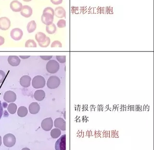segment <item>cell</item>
<instances>
[{"instance_id": "6da1fadb", "label": "cell", "mask_w": 154, "mask_h": 150, "mask_svg": "<svg viewBox=\"0 0 154 150\" xmlns=\"http://www.w3.org/2000/svg\"><path fill=\"white\" fill-rule=\"evenodd\" d=\"M45 79L43 76L37 75L35 76L32 81V86L36 89L43 88L45 85Z\"/></svg>"}, {"instance_id": "7a4b0ae2", "label": "cell", "mask_w": 154, "mask_h": 150, "mask_svg": "<svg viewBox=\"0 0 154 150\" xmlns=\"http://www.w3.org/2000/svg\"><path fill=\"white\" fill-rule=\"evenodd\" d=\"M59 68V64L55 60L49 61L46 66V69L47 72L52 74L57 72Z\"/></svg>"}, {"instance_id": "3957f363", "label": "cell", "mask_w": 154, "mask_h": 150, "mask_svg": "<svg viewBox=\"0 0 154 150\" xmlns=\"http://www.w3.org/2000/svg\"><path fill=\"white\" fill-rule=\"evenodd\" d=\"M60 85V79L56 76H51L47 81V86L50 89H55Z\"/></svg>"}, {"instance_id": "277c9868", "label": "cell", "mask_w": 154, "mask_h": 150, "mask_svg": "<svg viewBox=\"0 0 154 150\" xmlns=\"http://www.w3.org/2000/svg\"><path fill=\"white\" fill-rule=\"evenodd\" d=\"M16 143V138L13 134H7L4 137V144L5 146L12 147Z\"/></svg>"}, {"instance_id": "5b68a950", "label": "cell", "mask_w": 154, "mask_h": 150, "mask_svg": "<svg viewBox=\"0 0 154 150\" xmlns=\"http://www.w3.org/2000/svg\"><path fill=\"white\" fill-rule=\"evenodd\" d=\"M56 150H66V135H62L55 144Z\"/></svg>"}, {"instance_id": "8992f818", "label": "cell", "mask_w": 154, "mask_h": 150, "mask_svg": "<svg viewBox=\"0 0 154 150\" xmlns=\"http://www.w3.org/2000/svg\"><path fill=\"white\" fill-rule=\"evenodd\" d=\"M41 126L45 131H50L53 126V121L50 117L44 119L42 121Z\"/></svg>"}, {"instance_id": "52a82bcc", "label": "cell", "mask_w": 154, "mask_h": 150, "mask_svg": "<svg viewBox=\"0 0 154 150\" xmlns=\"http://www.w3.org/2000/svg\"><path fill=\"white\" fill-rule=\"evenodd\" d=\"M23 35V33L19 28H15L10 32V36L15 41H19Z\"/></svg>"}, {"instance_id": "ba28073f", "label": "cell", "mask_w": 154, "mask_h": 150, "mask_svg": "<svg viewBox=\"0 0 154 150\" xmlns=\"http://www.w3.org/2000/svg\"><path fill=\"white\" fill-rule=\"evenodd\" d=\"M54 16L49 13H43L41 17L42 22L46 25H50L53 23Z\"/></svg>"}, {"instance_id": "9c48e42d", "label": "cell", "mask_w": 154, "mask_h": 150, "mask_svg": "<svg viewBox=\"0 0 154 150\" xmlns=\"http://www.w3.org/2000/svg\"><path fill=\"white\" fill-rule=\"evenodd\" d=\"M4 100L7 102H14L17 100V95L12 91H7L4 96Z\"/></svg>"}, {"instance_id": "30bf717a", "label": "cell", "mask_w": 154, "mask_h": 150, "mask_svg": "<svg viewBox=\"0 0 154 150\" xmlns=\"http://www.w3.org/2000/svg\"><path fill=\"white\" fill-rule=\"evenodd\" d=\"M11 26L10 19L7 17L0 18V30H7L9 29Z\"/></svg>"}, {"instance_id": "8fae6325", "label": "cell", "mask_w": 154, "mask_h": 150, "mask_svg": "<svg viewBox=\"0 0 154 150\" xmlns=\"http://www.w3.org/2000/svg\"><path fill=\"white\" fill-rule=\"evenodd\" d=\"M54 125L55 127L59 129L62 131H65L66 129V121L62 118H57L54 120Z\"/></svg>"}, {"instance_id": "7c38bea8", "label": "cell", "mask_w": 154, "mask_h": 150, "mask_svg": "<svg viewBox=\"0 0 154 150\" xmlns=\"http://www.w3.org/2000/svg\"><path fill=\"white\" fill-rule=\"evenodd\" d=\"M10 8L15 12H19L21 11L23 5L21 3L17 0H15L12 1L10 4Z\"/></svg>"}, {"instance_id": "4fadbf2b", "label": "cell", "mask_w": 154, "mask_h": 150, "mask_svg": "<svg viewBox=\"0 0 154 150\" xmlns=\"http://www.w3.org/2000/svg\"><path fill=\"white\" fill-rule=\"evenodd\" d=\"M20 14L24 18H29L32 16V7L28 5H24L21 11H20Z\"/></svg>"}, {"instance_id": "5bb4252c", "label": "cell", "mask_w": 154, "mask_h": 150, "mask_svg": "<svg viewBox=\"0 0 154 150\" xmlns=\"http://www.w3.org/2000/svg\"><path fill=\"white\" fill-rule=\"evenodd\" d=\"M32 78L29 76L23 75L22 76L20 79V84L22 87H29L31 83Z\"/></svg>"}, {"instance_id": "9a60e30c", "label": "cell", "mask_w": 154, "mask_h": 150, "mask_svg": "<svg viewBox=\"0 0 154 150\" xmlns=\"http://www.w3.org/2000/svg\"><path fill=\"white\" fill-rule=\"evenodd\" d=\"M29 109L30 114L35 115L39 112L40 110V106L37 102H32L29 105Z\"/></svg>"}, {"instance_id": "2e32d148", "label": "cell", "mask_w": 154, "mask_h": 150, "mask_svg": "<svg viewBox=\"0 0 154 150\" xmlns=\"http://www.w3.org/2000/svg\"><path fill=\"white\" fill-rule=\"evenodd\" d=\"M8 61L10 65L12 66H18L20 64L21 60L18 56L11 55L8 57Z\"/></svg>"}, {"instance_id": "e0dca14e", "label": "cell", "mask_w": 154, "mask_h": 150, "mask_svg": "<svg viewBox=\"0 0 154 150\" xmlns=\"http://www.w3.org/2000/svg\"><path fill=\"white\" fill-rule=\"evenodd\" d=\"M54 15L57 18H66V12L63 7H59L56 8L54 10Z\"/></svg>"}, {"instance_id": "ac0fdd59", "label": "cell", "mask_w": 154, "mask_h": 150, "mask_svg": "<svg viewBox=\"0 0 154 150\" xmlns=\"http://www.w3.org/2000/svg\"><path fill=\"white\" fill-rule=\"evenodd\" d=\"M45 97V93L43 90H38L34 93V97L38 101H42Z\"/></svg>"}, {"instance_id": "d6986e66", "label": "cell", "mask_w": 154, "mask_h": 150, "mask_svg": "<svg viewBox=\"0 0 154 150\" xmlns=\"http://www.w3.org/2000/svg\"><path fill=\"white\" fill-rule=\"evenodd\" d=\"M46 38L47 36H46L45 34L42 32H39L35 35L36 40L37 41L39 44L44 43L46 40Z\"/></svg>"}, {"instance_id": "ffe728a7", "label": "cell", "mask_w": 154, "mask_h": 150, "mask_svg": "<svg viewBox=\"0 0 154 150\" xmlns=\"http://www.w3.org/2000/svg\"><path fill=\"white\" fill-rule=\"evenodd\" d=\"M36 28H37V24L34 20H32L27 25V30L28 33H29L34 32L36 29Z\"/></svg>"}, {"instance_id": "44dd1931", "label": "cell", "mask_w": 154, "mask_h": 150, "mask_svg": "<svg viewBox=\"0 0 154 150\" xmlns=\"http://www.w3.org/2000/svg\"><path fill=\"white\" fill-rule=\"evenodd\" d=\"M28 114V110L25 106H21L18 108V115L20 117H25Z\"/></svg>"}, {"instance_id": "7402d4cb", "label": "cell", "mask_w": 154, "mask_h": 150, "mask_svg": "<svg viewBox=\"0 0 154 150\" xmlns=\"http://www.w3.org/2000/svg\"><path fill=\"white\" fill-rule=\"evenodd\" d=\"M56 30H57L56 27V25L54 23L50 25L46 26V31L48 34H54L56 31Z\"/></svg>"}, {"instance_id": "603a6c76", "label": "cell", "mask_w": 154, "mask_h": 150, "mask_svg": "<svg viewBox=\"0 0 154 150\" xmlns=\"http://www.w3.org/2000/svg\"><path fill=\"white\" fill-rule=\"evenodd\" d=\"M61 134V132L60 129H57V128L52 129V131L51 132V136L54 139L58 138L60 136Z\"/></svg>"}, {"instance_id": "cb8c5ba5", "label": "cell", "mask_w": 154, "mask_h": 150, "mask_svg": "<svg viewBox=\"0 0 154 150\" xmlns=\"http://www.w3.org/2000/svg\"><path fill=\"white\" fill-rule=\"evenodd\" d=\"M7 110L10 114L14 115L17 112V105L14 103H11L8 106Z\"/></svg>"}, {"instance_id": "d4e9b609", "label": "cell", "mask_w": 154, "mask_h": 150, "mask_svg": "<svg viewBox=\"0 0 154 150\" xmlns=\"http://www.w3.org/2000/svg\"><path fill=\"white\" fill-rule=\"evenodd\" d=\"M26 47H36L37 44L33 40L29 39L25 43Z\"/></svg>"}, {"instance_id": "484cf974", "label": "cell", "mask_w": 154, "mask_h": 150, "mask_svg": "<svg viewBox=\"0 0 154 150\" xmlns=\"http://www.w3.org/2000/svg\"><path fill=\"white\" fill-rule=\"evenodd\" d=\"M51 42V40L50 39L49 37H47V38H46V40L44 42V43H43V44H39L40 47H47L48 46H49Z\"/></svg>"}, {"instance_id": "4316f807", "label": "cell", "mask_w": 154, "mask_h": 150, "mask_svg": "<svg viewBox=\"0 0 154 150\" xmlns=\"http://www.w3.org/2000/svg\"><path fill=\"white\" fill-rule=\"evenodd\" d=\"M57 26L59 28H65L66 26V20L64 19H60L57 23Z\"/></svg>"}, {"instance_id": "83f0119b", "label": "cell", "mask_w": 154, "mask_h": 150, "mask_svg": "<svg viewBox=\"0 0 154 150\" xmlns=\"http://www.w3.org/2000/svg\"><path fill=\"white\" fill-rule=\"evenodd\" d=\"M45 13L51 14L54 16V10L52 8L50 7H47L45 8L44 9L43 13Z\"/></svg>"}, {"instance_id": "f1b7e54d", "label": "cell", "mask_w": 154, "mask_h": 150, "mask_svg": "<svg viewBox=\"0 0 154 150\" xmlns=\"http://www.w3.org/2000/svg\"><path fill=\"white\" fill-rule=\"evenodd\" d=\"M51 47H62V44L59 41H55L52 43Z\"/></svg>"}, {"instance_id": "f546056e", "label": "cell", "mask_w": 154, "mask_h": 150, "mask_svg": "<svg viewBox=\"0 0 154 150\" xmlns=\"http://www.w3.org/2000/svg\"><path fill=\"white\" fill-rule=\"evenodd\" d=\"M56 58L57 59V61L61 63H65L66 61V57L65 55H63V56H59V55H57L56 56Z\"/></svg>"}, {"instance_id": "4dcf8cb0", "label": "cell", "mask_w": 154, "mask_h": 150, "mask_svg": "<svg viewBox=\"0 0 154 150\" xmlns=\"http://www.w3.org/2000/svg\"><path fill=\"white\" fill-rule=\"evenodd\" d=\"M5 76H6V75L5 72L2 70H0V83H3L5 79Z\"/></svg>"}, {"instance_id": "1f68e13d", "label": "cell", "mask_w": 154, "mask_h": 150, "mask_svg": "<svg viewBox=\"0 0 154 150\" xmlns=\"http://www.w3.org/2000/svg\"><path fill=\"white\" fill-rule=\"evenodd\" d=\"M51 3L54 5H59L62 4L63 0H50Z\"/></svg>"}, {"instance_id": "d6a6232c", "label": "cell", "mask_w": 154, "mask_h": 150, "mask_svg": "<svg viewBox=\"0 0 154 150\" xmlns=\"http://www.w3.org/2000/svg\"><path fill=\"white\" fill-rule=\"evenodd\" d=\"M3 115V104L1 103V101L0 100V119H1V117Z\"/></svg>"}, {"instance_id": "836d02e7", "label": "cell", "mask_w": 154, "mask_h": 150, "mask_svg": "<svg viewBox=\"0 0 154 150\" xmlns=\"http://www.w3.org/2000/svg\"><path fill=\"white\" fill-rule=\"evenodd\" d=\"M40 57V58H42L43 60L47 61V60H50V59H51L53 56H52V55H50V56H43V55H41Z\"/></svg>"}, {"instance_id": "e575fe53", "label": "cell", "mask_w": 154, "mask_h": 150, "mask_svg": "<svg viewBox=\"0 0 154 150\" xmlns=\"http://www.w3.org/2000/svg\"><path fill=\"white\" fill-rule=\"evenodd\" d=\"M4 38L3 37L0 36V46H2L4 43Z\"/></svg>"}, {"instance_id": "d590c367", "label": "cell", "mask_w": 154, "mask_h": 150, "mask_svg": "<svg viewBox=\"0 0 154 150\" xmlns=\"http://www.w3.org/2000/svg\"><path fill=\"white\" fill-rule=\"evenodd\" d=\"M30 56H20V58H23V59H26V58H29Z\"/></svg>"}, {"instance_id": "8d00e7d4", "label": "cell", "mask_w": 154, "mask_h": 150, "mask_svg": "<svg viewBox=\"0 0 154 150\" xmlns=\"http://www.w3.org/2000/svg\"><path fill=\"white\" fill-rule=\"evenodd\" d=\"M3 106H4V108L7 107V104L6 103V102H4L3 103Z\"/></svg>"}, {"instance_id": "74e56055", "label": "cell", "mask_w": 154, "mask_h": 150, "mask_svg": "<svg viewBox=\"0 0 154 150\" xmlns=\"http://www.w3.org/2000/svg\"><path fill=\"white\" fill-rule=\"evenodd\" d=\"M21 150H30V149H29L28 148H24L23 149H22Z\"/></svg>"}, {"instance_id": "f35d334b", "label": "cell", "mask_w": 154, "mask_h": 150, "mask_svg": "<svg viewBox=\"0 0 154 150\" xmlns=\"http://www.w3.org/2000/svg\"><path fill=\"white\" fill-rule=\"evenodd\" d=\"M23 1H25V2H29L31 1L32 0H23Z\"/></svg>"}, {"instance_id": "ab89813d", "label": "cell", "mask_w": 154, "mask_h": 150, "mask_svg": "<svg viewBox=\"0 0 154 150\" xmlns=\"http://www.w3.org/2000/svg\"><path fill=\"white\" fill-rule=\"evenodd\" d=\"M1 137L0 136V146H1Z\"/></svg>"}]
</instances>
